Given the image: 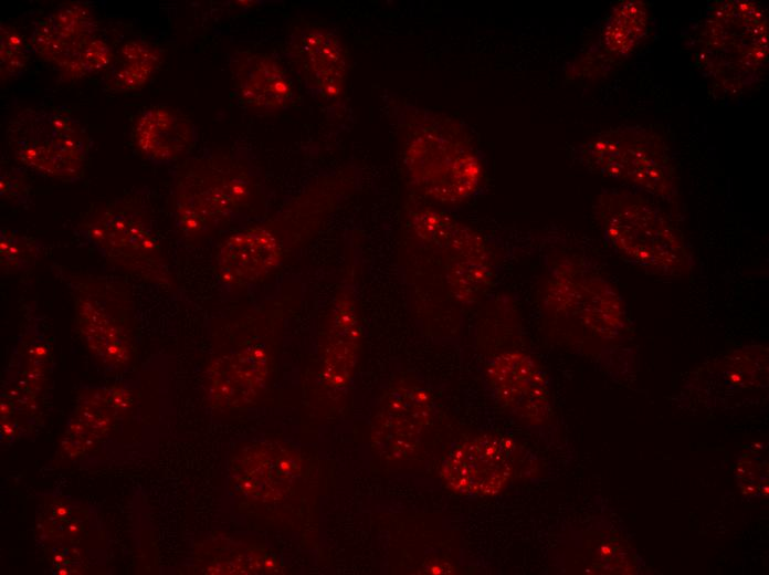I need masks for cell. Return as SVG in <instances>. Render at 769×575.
I'll return each mask as SVG.
<instances>
[{"mask_svg":"<svg viewBox=\"0 0 769 575\" xmlns=\"http://www.w3.org/2000/svg\"><path fill=\"white\" fill-rule=\"evenodd\" d=\"M338 190L335 182L313 188L273 220L228 236L214 259L220 286L238 293L274 275L335 206Z\"/></svg>","mask_w":769,"mask_h":575,"instance_id":"1","label":"cell"},{"mask_svg":"<svg viewBox=\"0 0 769 575\" xmlns=\"http://www.w3.org/2000/svg\"><path fill=\"white\" fill-rule=\"evenodd\" d=\"M593 215L605 241L624 261L661 276L692 272L694 258L683 233L642 194L602 191L596 198Z\"/></svg>","mask_w":769,"mask_h":575,"instance_id":"2","label":"cell"},{"mask_svg":"<svg viewBox=\"0 0 769 575\" xmlns=\"http://www.w3.org/2000/svg\"><path fill=\"white\" fill-rule=\"evenodd\" d=\"M695 42L696 59L704 75L726 95L749 91L766 74L768 18L758 2H716Z\"/></svg>","mask_w":769,"mask_h":575,"instance_id":"3","label":"cell"},{"mask_svg":"<svg viewBox=\"0 0 769 575\" xmlns=\"http://www.w3.org/2000/svg\"><path fill=\"white\" fill-rule=\"evenodd\" d=\"M260 191L254 168L235 158L191 163L175 179V221L188 239H203L246 218Z\"/></svg>","mask_w":769,"mask_h":575,"instance_id":"4","label":"cell"},{"mask_svg":"<svg viewBox=\"0 0 769 575\" xmlns=\"http://www.w3.org/2000/svg\"><path fill=\"white\" fill-rule=\"evenodd\" d=\"M404 163L417 191L440 205L464 203L484 182V164L477 149L457 125L442 117L411 137Z\"/></svg>","mask_w":769,"mask_h":575,"instance_id":"5","label":"cell"},{"mask_svg":"<svg viewBox=\"0 0 769 575\" xmlns=\"http://www.w3.org/2000/svg\"><path fill=\"white\" fill-rule=\"evenodd\" d=\"M576 158L587 169L625 182L664 201L678 199L670 146L650 127L619 126L579 144Z\"/></svg>","mask_w":769,"mask_h":575,"instance_id":"6","label":"cell"},{"mask_svg":"<svg viewBox=\"0 0 769 575\" xmlns=\"http://www.w3.org/2000/svg\"><path fill=\"white\" fill-rule=\"evenodd\" d=\"M77 236L113 266L152 284L172 288L173 276L146 211L117 201L76 229Z\"/></svg>","mask_w":769,"mask_h":575,"instance_id":"7","label":"cell"},{"mask_svg":"<svg viewBox=\"0 0 769 575\" xmlns=\"http://www.w3.org/2000/svg\"><path fill=\"white\" fill-rule=\"evenodd\" d=\"M71 292L75 321L89 351L110 368L131 358L133 302L128 293L105 278L56 270Z\"/></svg>","mask_w":769,"mask_h":575,"instance_id":"8","label":"cell"},{"mask_svg":"<svg viewBox=\"0 0 769 575\" xmlns=\"http://www.w3.org/2000/svg\"><path fill=\"white\" fill-rule=\"evenodd\" d=\"M7 138L17 160L40 174L73 180L83 172L86 136L69 114L24 109L10 122Z\"/></svg>","mask_w":769,"mask_h":575,"instance_id":"9","label":"cell"},{"mask_svg":"<svg viewBox=\"0 0 769 575\" xmlns=\"http://www.w3.org/2000/svg\"><path fill=\"white\" fill-rule=\"evenodd\" d=\"M540 297L548 313L575 317L601 337L610 338L624 326V305L615 288L576 260L566 258L552 265Z\"/></svg>","mask_w":769,"mask_h":575,"instance_id":"10","label":"cell"},{"mask_svg":"<svg viewBox=\"0 0 769 575\" xmlns=\"http://www.w3.org/2000/svg\"><path fill=\"white\" fill-rule=\"evenodd\" d=\"M361 322L356 285L345 280L325 314L319 378L331 394L345 391L351 381L361 347Z\"/></svg>","mask_w":769,"mask_h":575,"instance_id":"11","label":"cell"},{"mask_svg":"<svg viewBox=\"0 0 769 575\" xmlns=\"http://www.w3.org/2000/svg\"><path fill=\"white\" fill-rule=\"evenodd\" d=\"M514 443L498 435H482L455 447L442 463L445 484L462 494L499 493L513 472Z\"/></svg>","mask_w":769,"mask_h":575,"instance_id":"12","label":"cell"},{"mask_svg":"<svg viewBox=\"0 0 769 575\" xmlns=\"http://www.w3.org/2000/svg\"><path fill=\"white\" fill-rule=\"evenodd\" d=\"M487 385L497 402L515 417L542 424L551 415L549 384L538 362L522 351H506L489 359Z\"/></svg>","mask_w":769,"mask_h":575,"instance_id":"13","label":"cell"},{"mask_svg":"<svg viewBox=\"0 0 769 575\" xmlns=\"http://www.w3.org/2000/svg\"><path fill=\"white\" fill-rule=\"evenodd\" d=\"M289 60L308 91L317 98L331 101L344 91L348 61L341 40L319 27L294 31L287 43Z\"/></svg>","mask_w":769,"mask_h":575,"instance_id":"14","label":"cell"},{"mask_svg":"<svg viewBox=\"0 0 769 575\" xmlns=\"http://www.w3.org/2000/svg\"><path fill=\"white\" fill-rule=\"evenodd\" d=\"M432 416L431 394L414 383H399L381 399L373 421V440L389 457L407 456L417 447Z\"/></svg>","mask_w":769,"mask_h":575,"instance_id":"15","label":"cell"},{"mask_svg":"<svg viewBox=\"0 0 769 575\" xmlns=\"http://www.w3.org/2000/svg\"><path fill=\"white\" fill-rule=\"evenodd\" d=\"M271 362L266 345L260 341L215 358L208 368L212 404L242 407L253 402L266 387Z\"/></svg>","mask_w":769,"mask_h":575,"instance_id":"16","label":"cell"},{"mask_svg":"<svg viewBox=\"0 0 769 575\" xmlns=\"http://www.w3.org/2000/svg\"><path fill=\"white\" fill-rule=\"evenodd\" d=\"M236 92L254 111L284 109L293 100V85L284 67L272 56L243 53L232 65Z\"/></svg>","mask_w":769,"mask_h":575,"instance_id":"17","label":"cell"},{"mask_svg":"<svg viewBox=\"0 0 769 575\" xmlns=\"http://www.w3.org/2000/svg\"><path fill=\"white\" fill-rule=\"evenodd\" d=\"M135 143L145 157L156 164L181 158L193 146L197 132L183 115L168 107H150L136 121Z\"/></svg>","mask_w":769,"mask_h":575,"instance_id":"18","label":"cell"},{"mask_svg":"<svg viewBox=\"0 0 769 575\" xmlns=\"http://www.w3.org/2000/svg\"><path fill=\"white\" fill-rule=\"evenodd\" d=\"M650 25V10L642 0H624L617 3L601 33V49L613 59L630 56L645 38Z\"/></svg>","mask_w":769,"mask_h":575,"instance_id":"19","label":"cell"},{"mask_svg":"<svg viewBox=\"0 0 769 575\" xmlns=\"http://www.w3.org/2000/svg\"><path fill=\"white\" fill-rule=\"evenodd\" d=\"M161 52L143 40L126 42L119 50V60L113 66L106 84L115 91L143 87L157 70Z\"/></svg>","mask_w":769,"mask_h":575,"instance_id":"20","label":"cell"},{"mask_svg":"<svg viewBox=\"0 0 769 575\" xmlns=\"http://www.w3.org/2000/svg\"><path fill=\"white\" fill-rule=\"evenodd\" d=\"M44 20L64 43L78 53L94 39L96 21L91 10L81 3L62 4Z\"/></svg>","mask_w":769,"mask_h":575,"instance_id":"21","label":"cell"},{"mask_svg":"<svg viewBox=\"0 0 769 575\" xmlns=\"http://www.w3.org/2000/svg\"><path fill=\"white\" fill-rule=\"evenodd\" d=\"M43 243L10 228L0 230V264L2 274L25 272L34 266Z\"/></svg>","mask_w":769,"mask_h":575,"instance_id":"22","label":"cell"},{"mask_svg":"<svg viewBox=\"0 0 769 575\" xmlns=\"http://www.w3.org/2000/svg\"><path fill=\"white\" fill-rule=\"evenodd\" d=\"M30 44L13 28H0V70L1 79L7 81L19 76L25 70L30 58Z\"/></svg>","mask_w":769,"mask_h":575,"instance_id":"23","label":"cell"},{"mask_svg":"<svg viewBox=\"0 0 769 575\" xmlns=\"http://www.w3.org/2000/svg\"><path fill=\"white\" fill-rule=\"evenodd\" d=\"M1 197L12 205L30 202L31 186L22 168H6L0 175Z\"/></svg>","mask_w":769,"mask_h":575,"instance_id":"24","label":"cell"},{"mask_svg":"<svg viewBox=\"0 0 769 575\" xmlns=\"http://www.w3.org/2000/svg\"><path fill=\"white\" fill-rule=\"evenodd\" d=\"M112 60L109 46L99 39L88 41L80 53V61L85 74L106 67Z\"/></svg>","mask_w":769,"mask_h":575,"instance_id":"25","label":"cell"}]
</instances>
